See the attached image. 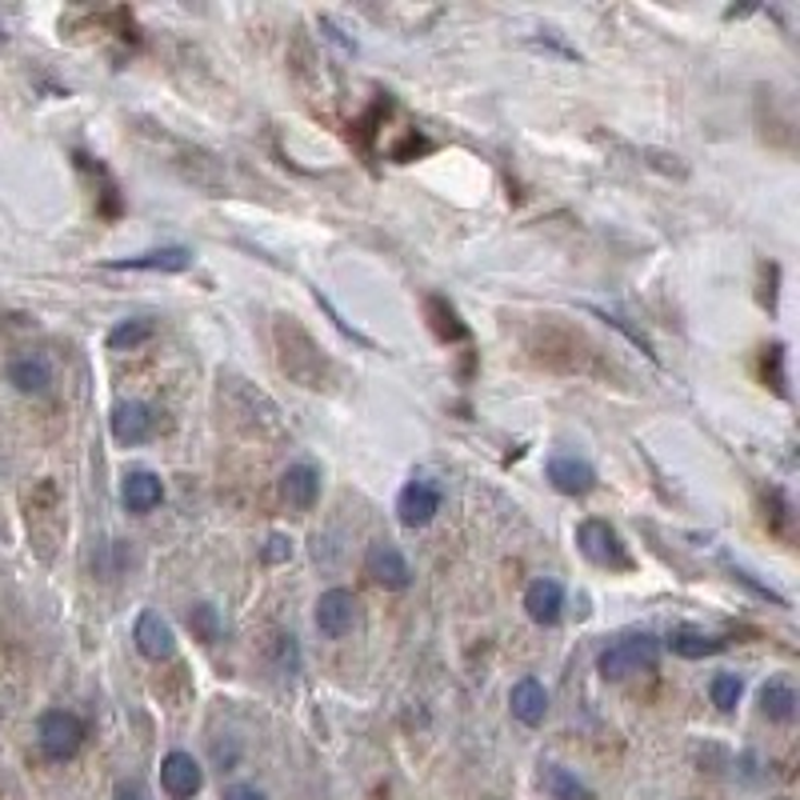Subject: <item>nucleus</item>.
Listing matches in <instances>:
<instances>
[{
  "label": "nucleus",
  "mask_w": 800,
  "mask_h": 800,
  "mask_svg": "<svg viewBox=\"0 0 800 800\" xmlns=\"http://www.w3.org/2000/svg\"><path fill=\"white\" fill-rule=\"evenodd\" d=\"M544 788H549V797L553 800H592L589 788L580 785L568 768H561V764H549V768H544Z\"/></svg>",
  "instance_id": "a211bd4d"
},
{
  "label": "nucleus",
  "mask_w": 800,
  "mask_h": 800,
  "mask_svg": "<svg viewBox=\"0 0 800 800\" xmlns=\"http://www.w3.org/2000/svg\"><path fill=\"white\" fill-rule=\"evenodd\" d=\"M152 429H157V417L140 401H121L112 408V436L121 444H145L152 436Z\"/></svg>",
  "instance_id": "6e6552de"
},
{
  "label": "nucleus",
  "mask_w": 800,
  "mask_h": 800,
  "mask_svg": "<svg viewBox=\"0 0 800 800\" xmlns=\"http://www.w3.org/2000/svg\"><path fill=\"white\" fill-rule=\"evenodd\" d=\"M365 573H369L381 589H393V592H401V589L413 584V568H408L405 553L389 541L369 544V553H365Z\"/></svg>",
  "instance_id": "39448f33"
},
{
  "label": "nucleus",
  "mask_w": 800,
  "mask_h": 800,
  "mask_svg": "<svg viewBox=\"0 0 800 800\" xmlns=\"http://www.w3.org/2000/svg\"><path fill=\"white\" fill-rule=\"evenodd\" d=\"M577 544H580V553L589 556L592 565L628 568L625 544H620V537H616V529L608 525V520H584V525L577 529Z\"/></svg>",
  "instance_id": "7ed1b4c3"
},
{
  "label": "nucleus",
  "mask_w": 800,
  "mask_h": 800,
  "mask_svg": "<svg viewBox=\"0 0 800 800\" xmlns=\"http://www.w3.org/2000/svg\"><path fill=\"white\" fill-rule=\"evenodd\" d=\"M193 264V253L181 245L157 248V253H140V257L109 260V269H145V272H185Z\"/></svg>",
  "instance_id": "2eb2a0df"
},
{
  "label": "nucleus",
  "mask_w": 800,
  "mask_h": 800,
  "mask_svg": "<svg viewBox=\"0 0 800 800\" xmlns=\"http://www.w3.org/2000/svg\"><path fill=\"white\" fill-rule=\"evenodd\" d=\"M761 713L768 716V721H776V725H788V721L797 716V692L788 689V685H780V680L764 685L761 689Z\"/></svg>",
  "instance_id": "f3484780"
},
{
  "label": "nucleus",
  "mask_w": 800,
  "mask_h": 800,
  "mask_svg": "<svg viewBox=\"0 0 800 800\" xmlns=\"http://www.w3.org/2000/svg\"><path fill=\"white\" fill-rule=\"evenodd\" d=\"M312 620H317V628L324 632L329 640H341L353 632V625H357V596L348 589H329L320 592L317 601V613H312Z\"/></svg>",
  "instance_id": "20e7f679"
},
{
  "label": "nucleus",
  "mask_w": 800,
  "mask_h": 800,
  "mask_svg": "<svg viewBox=\"0 0 800 800\" xmlns=\"http://www.w3.org/2000/svg\"><path fill=\"white\" fill-rule=\"evenodd\" d=\"M37 740H40V752H45L49 761H69V756H76L81 744H85V725H81L73 713L52 709V713L40 716Z\"/></svg>",
  "instance_id": "f03ea898"
},
{
  "label": "nucleus",
  "mask_w": 800,
  "mask_h": 800,
  "mask_svg": "<svg viewBox=\"0 0 800 800\" xmlns=\"http://www.w3.org/2000/svg\"><path fill=\"white\" fill-rule=\"evenodd\" d=\"M288 556H293V541L281 537V532L269 537V544H264V561H269V565H281V561H288Z\"/></svg>",
  "instance_id": "b1692460"
},
{
  "label": "nucleus",
  "mask_w": 800,
  "mask_h": 800,
  "mask_svg": "<svg viewBox=\"0 0 800 800\" xmlns=\"http://www.w3.org/2000/svg\"><path fill=\"white\" fill-rule=\"evenodd\" d=\"M436 513H441V489L429 484V480H413V484H405L401 496H396V517H401V525H408V529H424Z\"/></svg>",
  "instance_id": "423d86ee"
},
{
  "label": "nucleus",
  "mask_w": 800,
  "mask_h": 800,
  "mask_svg": "<svg viewBox=\"0 0 800 800\" xmlns=\"http://www.w3.org/2000/svg\"><path fill=\"white\" fill-rule=\"evenodd\" d=\"M525 608L537 625H556L561 620V608H565V589H561V580L553 577H541L532 580L529 589H525Z\"/></svg>",
  "instance_id": "f8f14e48"
},
{
  "label": "nucleus",
  "mask_w": 800,
  "mask_h": 800,
  "mask_svg": "<svg viewBox=\"0 0 800 800\" xmlns=\"http://www.w3.org/2000/svg\"><path fill=\"white\" fill-rule=\"evenodd\" d=\"M508 709H513V716H517L520 725L537 728V725H544V716H549V692H544L541 680L525 677L513 685V692H508Z\"/></svg>",
  "instance_id": "9b49d317"
},
{
  "label": "nucleus",
  "mask_w": 800,
  "mask_h": 800,
  "mask_svg": "<svg viewBox=\"0 0 800 800\" xmlns=\"http://www.w3.org/2000/svg\"><path fill=\"white\" fill-rule=\"evenodd\" d=\"M112 800H152V797H148V788L140 785V780H121L116 792H112Z\"/></svg>",
  "instance_id": "393cba45"
},
{
  "label": "nucleus",
  "mask_w": 800,
  "mask_h": 800,
  "mask_svg": "<svg viewBox=\"0 0 800 800\" xmlns=\"http://www.w3.org/2000/svg\"><path fill=\"white\" fill-rule=\"evenodd\" d=\"M656 661H661V640L640 632V637H625L616 640V644H608L601 653V661H596V668H601L604 680H625L632 673L656 668Z\"/></svg>",
  "instance_id": "f257e3e1"
},
{
  "label": "nucleus",
  "mask_w": 800,
  "mask_h": 800,
  "mask_svg": "<svg viewBox=\"0 0 800 800\" xmlns=\"http://www.w3.org/2000/svg\"><path fill=\"white\" fill-rule=\"evenodd\" d=\"M160 785L173 800H193L200 792V785H205V773L193 761V752H169L164 764H160Z\"/></svg>",
  "instance_id": "0eeeda50"
},
{
  "label": "nucleus",
  "mask_w": 800,
  "mask_h": 800,
  "mask_svg": "<svg viewBox=\"0 0 800 800\" xmlns=\"http://www.w3.org/2000/svg\"><path fill=\"white\" fill-rule=\"evenodd\" d=\"M160 496H164V484H160V477L157 472H148V468L128 472L121 484V501L128 513H148V508H157Z\"/></svg>",
  "instance_id": "4468645a"
},
{
  "label": "nucleus",
  "mask_w": 800,
  "mask_h": 800,
  "mask_svg": "<svg viewBox=\"0 0 800 800\" xmlns=\"http://www.w3.org/2000/svg\"><path fill=\"white\" fill-rule=\"evenodd\" d=\"M188 628H193V632H197L205 644H212V640H217V632H221V628H217V608H209V604L188 608Z\"/></svg>",
  "instance_id": "5701e85b"
},
{
  "label": "nucleus",
  "mask_w": 800,
  "mask_h": 800,
  "mask_svg": "<svg viewBox=\"0 0 800 800\" xmlns=\"http://www.w3.org/2000/svg\"><path fill=\"white\" fill-rule=\"evenodd\" d=\"M429 312L436 317V333H441L444 341H465V336H468V329L460 324V320H456V312L444 305V300H429Z\"/></svg>",
  "instance_id": "4be33fe9"
},
{
  "label": "nucleus",
  "mask_w": 800,
  "mask_h": 800,
  "mask_svg": "<svg viewBox=\"0 0 800 800\" xmlns=\"http://www.w3.org/2000/svg\"><path fill=\"white\" fill-rule=\"evenodd\" d=\"M9 381L21 389V393H49L52 369L45 357H21L9 365Z\"/></svg>",
  "instance_id": "dca6fc26"
},
{
  "label": "nucleus",
  "mask_w": 800,
  "mask_h": 800,
  "mask_svg": "<svg viewBox=\"0 0 800 800\" xmlns=\"http://www.w3.org/2000/svg\"><path fill=\"white\" fill-rule=\"evenodd\" d=\"M549 480H553L556 493L584 496L596 489V468L589 460H577V456H553L549 460Z\"/></svg>",
  "instance_id": "1a4fd4ad"
},
{
  "label": "nucleus",
  "mask_w": 800,
  "mask_h": 800,
  "mask_svg": "<svg viewBox=\"0 0 800 800\" xmlns=\"http://www.w3.org/2000/svg\"><path fill=\"white\" fill-rule=\"evenodd\" d=\"M133 637H136V649H140L148 661H169V656L176 653L173 628H169V620L160 613H140Z\"/></svg>",
  "instance_id": "9d476101"
},
{
  "label": "nucleus",
  "mask_w": 800,
  "mask_h": 800,
  "mask_svg": "<svg viewBox=\"0 0 800 800\" xmlns=\"http://www.w3.org/2000/svg\"><path fill=\"white\" fill-rule=\"evenodd\" d=\"M317 493H320V477L312 465H288L281 477V496L284 505L296 508V513H308V508L317 505Z\"/></svg>",
  "instance_id": "ddd939ff"
},
{
  "label": "nucleus",
  "mask_w": 800,
  "mask_h": 800,
  "mask_svg": "<svg viewBox=\"0 0 800 800\" xmlns=\"http://www.w3.org/2000/svg\"><path fill=\"white\" fill-rule=\"evenodd\" d=\"M673 644V653L689 656V661H697V656H713L725 649V640L721 637H704V632H692V628H685V632H677V637L668 640Z\"/></svg>",
  "instance_id": "6ab92c4d"
},
{
  "label": "nucleus",
  "mask_w": 800,
  "mask_h": 800,
  "mask_svg": "<svg viewBox=\"0 0 800 800\" xmlns=\"http://www.w3.org/2000/svg\"><path fill=\"white\" fill-rule=\"evenodd\" d=\"M224 800H264L257 785H229L224 788Z\"/></svg>",
  "instance_id": "a878e982"
},
{
  "label": "nucleus",
  "mask_w": 800,
  "mask_h": 800,
  "mask_svg": "<svg viewBox=\"0 0 800 800\" xmlns=\"http://www.w3.org/2000/svg\"><path fill=\"white\" fill-rule=\"evenodd\" d=\"M148 336H152V324H148V320H121V324L109 333V348H136V345H145Z\"/></svg>",
  "instance_id": "412c9836"
},
{
  "label": "nucleus",
  "mask_w": 800,
  "mask_h": 800,
  "mask_svg": "<svg viewBox=\"0 0 800 800\" xmlns=\"http://www.w3.org/2000/svg\"><path fill=\"white\" fill-rule=\"evenodd\" d=\"M709 692H713V704L721 709V713H733L740 701V692H744V685H740L737 673H716L713 685H709Z\"/></svg>",
  "instance_id": "aec40b11"
}]
</instances>
